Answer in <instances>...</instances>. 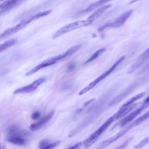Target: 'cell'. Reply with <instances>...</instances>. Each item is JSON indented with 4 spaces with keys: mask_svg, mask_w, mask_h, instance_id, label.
<instances>
[{
    "mask_svg": "<svg viewBox=\"0 0 149 149\" xmlns=\"http://www.w3.org/2000/svg\"><path fill=\"white\" fill-rule=\"evenodd\" d=\"M136 105L137 104H133L128 107L125 108H120L117 112H116L114 115L108 118L100 127H98L94 132H93L84 141L83 144L84 147L88 148L91 146L113 122L116 121V120L128 113L130 111L134 108Z\"/></svg>",
    "mask_w": 149,
    "mask_h": 149,
    "instance_id": "cell-1",
    "label": "cell"
},
{
    "mask_svg": "<svg viewBox=\"0 0 149 149\" xmlns=\"http://www.w3.org/2000/svg\"><path fill=\"white\" fill-rule=\"evenodd\" d=\"M80 48H81V45H76L73 46L72 47L70 48L69 49H68L64 53L49 58L45 60L42 62L40 63V64H38V65L36 66L34 68L31 69L28 72H27L26 74V76L31 75L43 68H45L48 66H51L54 64H55L56 63L58 62L59 61L73 55L74 53H75L76 51H77Z\"/></svg>",
    "mask_w": 149,
    "mask_h": 149,
    "instance_id": "cell-2",
    "label": "cell"
},
{
    "mask_svg": "<svg viewBox=\"0 0 149 149\" xmlns=\"http://www.w3.org/2000/svg\"><path fill=\"white\" fill-rule=\"evenodd\" d=\"M51 12V10H45L42 12H38L35 15H33L32 16H30L29 17H27V18L23 19L20 22H19L18 24H17L16 26L9 28L5 30L1 35H0V38H2L4 37H6L9 36H10L13 34H15L17 33V31H20L24 27H25L27 24L30 23L31 22L40 19V17L45 16L48 15Z\"/></svg>",
    "mask_w": 149,
    "mask_h": 149,
    "instance_id": "cell-3",
    "label": "cell"
},
{
    "mask_svg": "<svg viewBox=\"0 0 149 149\" xmlns=\"http://www.w3.org/2000/svg\"><path fill=\"white\" fill-rule=\"evenodd\" d=\"M125 59V56H122L120 58H119V59L115 62L112 66L111 67H110L107 70H106L105 72H103L101 75H100L98 77H97L95 80H94L93 81H91L90 83H89L87 86H86L84 88H83L80 91V92L79 93V95H83L85 93H86L87 92L89 91L90 90H91V89H93L95 86H96L100 81H101L102 80H104V79H105L108 75H109L116 68L120 63H122L123 60Z\"/></svg>",
    "mask_w": 149,
    "mask_h": 149,
    "instance_id": "cell-4",
    "label": "cell"
},
{
    "mask_svg": "<svg viewBox=\"0 0 149 149\" xmlns=\"http://www.w3.org/2000/svg\"><path fill=\"white\" fill-rule=\"evenodd\" d=\"M91 24L90 22H88L87 20H79L77 22H74L71 23H69L66 26H63L59 30H58L53 35L52 38L54 39L62 35L69 33L71 31H73L76 29H78L80 28H81L83 27L87 26L89 24Z\"/></svg>",
    "mask_w": 149,
    "mask_h": 149,
    "instance_id": "cell-5",
    "label": "cell"
},
{
    "mask_svg": "<svg viewBox=\"0 0 149 149\" xmlns=\"http://www.w3.org/2000/svg\"><path fill=\"white\" fill-rule=\"evenodd\" d=\"M132 13V10H129L125 12L118 17H117L116 19H115L113 21L110 23H106L105 24L102 26L98 29V31H102L107 28H116L123 26L128 19V18L130 16Z\"/></svg>",
    "mask_w": 149,
    "mask_h": 149,
    "instance_id": "cell-6",
    "label": "cell"
},
{
    "mask_svg": "<svg viewBox=\"0 0 149 149\" xmlns=\"http://www.w3.org/2000/svg\"><path fill=\"white\" fill-rule=\"evenodd\" d=\"M149 106V96L144 100L143 104L139 107L136 110L133 111L132 113L123 118L119 123L120 127H123L126 125L129 122L133 120L136 116H137L139 114H140L146 108H147Z\"/></svg>",
    "mask_w": 149,
    "mask_h": 149,
    "instance_id": "cell-7",
    "label": "cell"
},
{
    "mask_svg": "<svg viewBox=\"0 0 149 149\" xmlns=\"http://www.w3.org/2000/svg\"><path fill=\"white\" fill-rule=\"evenodd\" d=\"M45 79L43 77L38 79L29 85L21 87L16 89L14 91L13 94H22V93H30L33 92L37 88V87L43 83L45 81Z\"/></svg>",
    "mask_w": 149,
    "mask_h": 149,
    "instance_id": "cell-8",
    "label": "cell"
},
{
    "mask_svg": "<svg viewBox=\"0 0 149 149\" xmlns=\"http://www.w3.org/2000/svg\"><path fill=\"white\" fill-rule=\"evenodd\" d=\"M143 81V79H141L140 80H138L136 81L133 84H132L131 86H130L127 89H126L123 93H122L120 94H119L118 96H117L115 99L111 101L110 104H109V106L113 105L114 104H116L120 101H121L123 98H124L126 96H127L130 92H132L134 88H136L139 85H140L141 83V81Z\"/></svg>",
    "mask_w": 149,
    "mask_h": 149,
    "instance_id": "cell-9",
    "label": "cell"
},
{
    "mask_svg": "<svg viewBox=\"0 0 149 149\" xmlns=\"http://www.w3.org/2000/svg\"><path fill=\"white\" fill-rule=\"evenodd\" d=\"M54 115V111L50 112L47 116L43 118L39 122L31 125L29 127L30 130L31 131H37L40 129L51 120V119L52 118Z\"/></svg>",
    "mask_w": 149,
    "mask_h": 149,
    "instance_id": "cell-10",
    "label": "cell"
},
{
    "mask_svg": "<svg viewBox=\"0 0 149 149\" xmlns=\"http://www.w3.org/2000/svg\"><path fill=\"white\" fill-rule=\"evenodd\" d=\"M111 1H112V0H98V1H97L96 2H94L93 3L89 5L84 9H83V10H82L81 11H79L77 13V15H83V14L88 13V12L94 10L95 9L97 8L98 7L101 6L102 5H104L105 3H106L108 2H110Z\"/></svg>",
    "mask_w": 149,
    "mask_h": 149,
    "instance_id": "cell-11",
    "label": "cell"
},
{
    "mask_svg": "<svg viewBox=\"0 0 149 149\" xmlns=\"http://www.w3.org/2000/svg\"><path fill=\"white\" fill-rule=\"evenodd\" d=\"M112 6V4H108L102 6H101L100 8H99L97 10H96L93 13H92L87 19V20L90 22L91 23H92V22L95 20V19H97V18H98L100 16H101L108 9H109L110 7Z\"/></svg>",
    "mask_w": 149,
    "mask_h": 149,
    "instance_id": "cell-12",
    "label": "cell"
},
{
    "mask_svg": "<svg viewBox=\"0 0 149 149\" xmlns=\"http://www.w3.org/2000/svg\"><path fill=\"white\" fill-rule=\"evenodd\" d=\"M149 57V48H148L146 51H145L139 57L138 60L130 68V69L129 70V73H132L134 72L137 68H138L141 65V64L146 61L147 58Z\"/></svg>",
    "mask_w": 149,
    "mask_h": 149,
    "instance_id": "cell-13",
    "label": "cell"
},
{
    "mask_svg": "<svg viewBox=\"0 0 149 149\" xmlns=\"http://www.w3.org/2000/svg\"><path fill=\"white\" fill-rule=\"evenodd\" d=\"M23 0H6L5 2L0 3V9H3V10L0 12L2 13L5 10H9L10 8L15 6L19 2L22 1Z\"/></svg>",
    "mask_w": 149,
    "mask_h": 149,
    "instance_id": "cell-14",
    "label": "cell"
},
{
    "mask_svg": "<svg viewBox=\"0 0 149 149\" xmlns=\"http://www.w3.org/2000/svg\"><path fill=\"white\" fill-rule=\"evenodd\" d=\"M7 140L10 143L16 145H24L27 143V140L23 137L13 135H9L7 138Z\"/></svg>",
    "mask_w": 149,
    "mask_h": 149,
    "instance_id": "cell-15",
    "label": "cell"
},
{
    "mask_svg": "<svg viewBox=\"0 0 149 149\" xmlns=\"http://www.w3.org/2000/svg\"><path fill=\"white\" fill-rule=\"evenodd\" d=\"M145 94H146L145 93H140V94H138L136 95L135 96H134V97H132L130 99H129L123 105H122V107L120 108H126V107H128L130 106L131 105L133 104L135 101H136L137 100H138L140 99L141 98L143 97L145 95Z\"/></svg>",
    "mask_w": 149,
    "mask_h": 149,
    "instance_id": "cell-16",
    "label": "cell"
},
{
    "mask_svg": "<svg viewBox=\"0 0 149 149\" xmlns=\"http://www.w3.org/2000/svg\"><path fill=\"white\" fill-rule=\"evenodd\" d=\"M17 42V40L16 38H13L10 40H8L3 43L0 44V52L6 50V49L11 47L14 45Z\"/></svg>",
    "mask_w": 149,
    "mask_h": 149,
    "instance_id": "cell-17",
    "label": "cell"
},
{
    "mask_svg": "<svg viewBox=\"0 0 149 149\" xmlns=\"http://www.w3.org/2000/svg\"><path fill=\"white\" fill-rule=\"evenodd\" d=\"M105 51V48H101V49H99L98 50H97V51H95V52H94L91 56L88 58V59L84 62V64H87L89 62H92L93 61H94V59H95L97 58H98L102 52H104V51Z\"/></svg>",
    "mask_w": 149,
    "mask_h": 149,
    "instance_id": "cell-18",
    "label": "cell"
},
{
    "mask_svg": "<svg viewBox=\"0 0 149 149\" xmlns=\"http://www.w3.org/2000/svg\"><path fill=\"white\" fill-rule=\"evenodd\" d=\"M149 141V137H146L134 146V149H141Z\"/></svg>",
    "mask_w": 149,
    "mask_h": 149,
    "instance_id": "cell-19",
    "label": "cell"
},
{
    "mask_svg": "<svg viewBox=\"0 0 149 149\" xmlns=\"http://www.w3.org/2000/svg\"><path fill=\"white\" fill-rule=\"evenodd\" d=\"M60 144V141H56L54 143H49L48 145H47L46 147L42 149H54L56 146H58Z\"/></svg>",
    "mask_w": 149,
    "mask_h": 149,
    "instance_id": "cell-20",
    "label": "cell"
},
{
    "mask_svg": "<svg viewBox=\"0 0 149 149\" xmlns=\"http://www.w3.org/2000/svg\"><path fill=\"white\" fill-rule=\"evenodd\" d=\"M131 139H129L127 140H126L125 142H123L122 144H121L120 146H118L116 148H115V149H125L127 146L129 144V142L130 141Z\"/></svg>",
    "mask_w": 149,
    "mask_h": 149,
    "instance_id": "cell-21",
    "label": "cell"
},
{
    "mask_svg": "<svg viewBox=\"0 0 149 149\" xmlns=\"http://www.w3.org/2000/svg\"><path fill=\"white\" fill-rule=\"evenodd\" d=\"M49 144V140H42L39 143V148L40 149H42V148H44L45 147H46Z\"/></svg>",
    "mask_w": 149,
    "mask_h": 149,
    "instance_id": "cell-22",
    "label": "cell"
},
{
    "mask_svg": "<svg viewBox=\"0 0 149 149\" xmlns=\"http://www.w3.org/2000/svg\"><path fill=\"white\" fill-rule=\"evenodd\" d=\"M17 130H19V127L17 126H12L10 127L9 129V130H8L9 134H12L16 132Z\"/></svg>",
    "mask_w": 149,
    "mask_h": 149,
    "instance_id": "cell-23",
    "label": "cell"
},
{
    "mask_svg": "<svg viewBox=\"0 0 149 149\" xmlns=\"http://www.w3.org/2000/svg\"><path fill=\"white\" fill-rule=\"evenodd\" d=\"M75 66H76V64L74 63H70L68 66L67 67V69L66 70L68 72H70L72 71L73 70V69L75 68Z\"/></svg>",
    "mask_w": 149,
    "mask_h": 149,
    "instance_id": "cell-24",
    "label": "cell"
},
{
    "mask_svg": "<svg viewBox=\"0 0 149 149\" xmlns=\"http://www.w3.org/2000/svg\"><path fill=\"white\" fill-rule=\"evenodd\" d=\"M41 115V112H39V111H36V112H34L32 115H31V118L33 119H38Z\"/></svg>",
    "mask_w": 149,
    "mask_h": 149,
    "instance_id": "cell-25",
    "label": "cell"
},
{
    "mask_svg": "<svg viewBox=\"0 0 149 149\" xmlns=\"http://www.w3.org/2000/svg\"><path fill=\"white\" fill-rule=\"evenodd\" d=\"M139 1H140V0H131V1L129 2V4H132V3H134V2H136Z\"/></svg>",
    "mask_w": 149,
    "mask_h": 149,
    "instance_id": "cell-26",
    "label": "cell"
},
{
    "mask_svg": "<svg viewBox=\"0 0 149 149\" xmlns=\"http://www.w3.org/2000/svg\"><path fill=\"white\" fill-rule=\"evenodd\" d=\"M0 149H5V146L1 142H0Z\"/></svg>",
    "mask_w": 149,
    "mask_h": 149,
    "instance_id": "cell-27",
    "label": "cell"
},
{
    "mask_svg": "<svg viewBox=\"0 0 149 149\" xmlns=\"http://www.w3.org/2000/svg\"><path fill=\"white\" fill-rule=\"evenodd\" d=\"M3 1V0H0V1Z\"/></svg>",
    "mask_w": 149,
    "mask_h": 149,
    "instance_id": "cell-28",
    "label": "cell"
}]
</instances>
